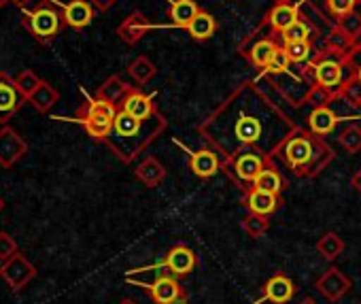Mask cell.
Wrapping results in <instances>:
<instances>
[{
  "mask_svg": "<svg viewBox=\"0 0 361 304\" xmlns=\"http://www.w3.org/2000/svg\"><path fill=\"white\" fill-rule=\"evenodd\" d=\"M293 130L295 123L251 85L236 90L200 126V132L215 147L224 164L245 149H257L266 158H274Z\"/></svg>",
  "mask_w": 361,
  "mask_h": 304,
  "instance_id": "obj_1",
  "label": "cell"
},
{
  "mask_svg": "<svg viewBox=\"0 0 361 304\" xmlns=\"http://www.w3.org/2000/svg\"><path fill=\"white\" fill-rule=\"evenodd\" d=\"M164 130H166V119L159 113L147 121H140L134 115L119 109L115 115L111 134L106 136L104 142L111 147V151L121 162L130 164L138 158V154H142V149L147 145H151Z\"/></svg>",
  "mask_w": 361,
  "mask_h": 304,
  "instance_id": "obj_2",
  "label": "cell"
},
{
  "mask_svg": "<svg viewBox=\"0 0 361 304\" xmlns=\"http://www.w3.org/2000/svg\"><path fill=\"white\" fill-rule=\"evenodd\" d=\"M295 177H317L334 160V149L308 130L295 128L276 154Z\"/></svg>",
  "mask_w": 361,
  "mask_h": 304,
  "instance_id": "obj_3",
  "label": "cell"
},
{
  "mask_svg": "<svg viewBox=\"0 0 361 304\" xmlns=\"http://www.w3.org/2000/svg\"><path fill=\"white\" fill-rule=\"evenodd\" d=\"M22 26L32 35L41 45H49L66 28L64 24V5L56 0H20Z\"/></svg>",
  "mask_w": 361,
  "mask_h": 304,
  "instance_id": "obj_4",
  "label": "cell"
},
{
  "mask_svg": "<svg viewBox=\"0 0 361 304\" xmlns=\"http://www.w3.org/2000/svg\"><path fill=\"white\" fill-rule=\"evenodd\" d=\"M117 111H119V107L115 102H109V100H102V98L94 96L92 100H85L77 109V121L85 128V132L94 140L104 142L106 136L111 134Z\"/></svg>",
  "mask_w": 361,
  "mask_h": 304,
  "instance_id": "obj_5",
  "label": "cell"
},
{
  "mask_svg": "<svg viewBox=\"0 0 361 304\" xmlns=\"http://www.w3.org/2000/svg\"><path fill=\"white\" fill-rule=\"evenodd\" d=\"M126 281L132 283V285L142 287L155 304H170L176 298L188 293L183 289V285L178 283V276H174L172 272H168V268L164 266V262L159 264V270H157V274H155L153 281H142V279H136V276H126Z\"/></svg>",
  "mask_w": 361,
  "mask_h": 304,
  "instance_id": "obj_6",
  "label": "cell"
},
{
  "mask_svg": "<svg viewBox=\"0 0 361 304\" xmlns=\"http://www.w3.org/2000/svg\"><path fill=\"white\" fill-rule=\"evenodd\" d=\"M272 158H266L264 154H259L257 149H245L238 156H234L232 160H228L224 164V171L238 183L245 186V190L249 186H253V181L257 179V175L266 169V164Z\"/></svg>",
  "mask_w": 361,
  "mask_h": 304,
  "instance_id": "obj_7",
  "label": "cell"
},
{
  "mask_svg": "<svg viewBox=\"0 0 361 304\" xmlns=\"http://www.w3.org/2000/svg\"><path fill=\"white\" fill-rule=\"evenodd\" d=\"M336 51L323 54L314 60L312 75H314V90L323 92L329 100L340 96V87H342V62L338 58H334Z\"/></svg>",
  "mask_w": 361,
  "mask_h": 304,
  "instance_id": "obj_8",
  "label": "cell"
},
{
  "mask_svg": "<svg viewBox=\"0 0 361 304\" xmlns=\"http://www.w3.org/2000/svg\"><path fill=\"white\" fill-rule=\"evenodd\" d=\"M0 276H3V281L13 291H20L37 276V268L24 253L18 251L16 255L3 262V266H0Z\"/></svg>",
  "mask_w": 361,
  "mask_h": 304,
  "instance_id": "obj_9",
  "label": "cell"
},
{
  "mask_svg": "<svg viewBox=\"0 0 361 304\" xmlns=\"http://www.w3.org/2000/svg\"><path fill=\"white\" fill-rule=\"evenodd\" d=\"M28 102V98L20 92L16 77L9 73H0V123L7 126V121Z\"/></svg>",
  "mask_w": 361,
  "mask_h": 304,
  "instance_id": "obj_10",
  "label": "cell"
},
{
  "mask_svg": "<svg viewBox=\"0 0 361 304\" xmlns=\"http://www.w3.org/2000/svg\"><path fill=\"white\" fill-rule=\"evenodd\" d=\"M314 289L327 300V302H340L350 289H353V281L338 268V266H329L314 283Z\"/></svg>",
  "mask_w": 361,
  "mask_h": 304,
  "instance_id": "obj_11",
  "label": "cell"
},
{
  "mask_svg": "<svg viewBox=\"0 0 361 304\" xmlns=\"http://www.w3.org/2000/svg\"><path fill=\"white\" fill-rule=\"evenodd\" d=\"M28 154V142L11 126L0 128V166L11 169Z\"/></svg>",
  "mask_w": 361,
  "mask_h": 304,
  "instance_id": "obj_12",
  "label": "cell"
},
{
  "mask_svg": "<svg viewBox=\"0 0 361 304\" xmlns=\"http://www.w3.org/2000/svg\"><path fill=\"white\" fill-rule=\"evenodd\" d=\"M196 264H198V255L185 243H176L164 257V266L168 268V272H172L178 279L192 274L196 270Z\"/></svg>",
  "mask_w": 361,
  "mask_h": 304,
  "instance_id": "obj_13",
  "label": "cell"
},
{
  "mask_svg": "<svg viewBox=\"0 0 361 304\" xmlns=\"http://www.w3.org/2000/svg\"><path fill=\"white\" fill-rule=\"evenodd\" d=\"M295 296V283L291 276H287L285 272H276L274 276L268 279V283L264 285V293L259 300H255L253 304H287L291 302V298Z\"/></svg>",
  "mask_w": 361,
  "mask_h": 304,
  "instance_id": "obj_14",
  "label": "cell"
},
{
  "mask_svg": "<svg viewBox=\"0 0 361 304\" xmlns=\"http://www.w3.org/2000/svg\"><path fill=\"white\" fill-rule=\"evenodd\" d=\"M117 107H119L121 111L134 115V117L140 119V121H147V119H151L153 115H157L153 96H147V94H142L138 87H132V85L128 87V92L123 94V98L119 100Z\"/></svg>",
  "mask_w": 361,
  "mask_h": 304,
  "instance_id": "obj_15",
  "label": "cell"
},
{
  "mask_svg": "<svg viewBox=\"0 0 361 304\" xmlns=\"http://www.w3.org/2000/svg\"><path fill=\"white\" fill-rule=\"evenodd\" d=\"M279 205H281V194H270L253 186L245 190V207L249 209V213L270 217L272 213H276Z\"/></svg>",
  "mask_w": 361,
  "mask_h": 304,
  "instance_id": "obj_16",
  "label": "cell"
},
{
  "mask_svg": "<svg viewBox=\"0 0 361 304\" xmlns=\"http://www.w3.org/2000/svg\"><path fill=\"white\" fill-rule=\"evenodd\" d=\"M224 166V160L217 151L213 149H198L190 156V169L196 177L200 179H211L215 177Z\"/></svg>",
  "mask_w": 361,
  "mask_h": 304,
  "instance_id": "obj_17",
  "label": "cell"
},
{
  "mask_svg": "<svg viewBox=\"0 0 361 304\" xmlns=\"http://www.w3.org/2000/svg\"><path fill=\"white\" fill-rule=\"evenodd\" d=\"M96 7L90 0H68L64 5V24L73 30H83L94 22Z\"/></svg>",
  "mask_w": 361,
  "mask_h": 304,
  "instance_id": "obj_18",
  "label": "cell"
},
{
  "mask_svg": "<svg viewBox=\"0 0 361 304\" xmlns=\"http://www.w3.org/2000/svg\"><path fill=\"white\" fill-rule=\"evenodd\" d=\"M300 5L302 3H281V5H274L266 13V24L270 26V30L274 35H281L291 24H295L300 20Z\"/></svg>",
  "mask_w": 361,
  "mask_h": 304,
  "instance_id": "obj_19",
  "label": "cell"
},
{
  "mask_svg": "<svg viewBox=\"0 0 361 304\" xmlns=\"http://www.w3.org/2000/svg\"><path fill=\"white\" fill-rule=\"evenodd\" d=\"M338 115L329 109V104H321V107H314L310 111V115L306 117V130L319 138L327 136L334 132L336 123H338Z\"/></svg>",
  "mask_w": 361,
  "mask_h": 304,
  "instance_id": "obj_20",
  "label": "cell"
},
{
  "mask_svg": "<svg viewBox=\"0 0 361 304\" xmlns=\"http://www.w3.org/2000/svg\"><path fill=\"white\" fill-rule=\"evenodd\" d=\"M149 30H151L149 20H147L142 13L134 11V13H130V16L117 26V37H119L123 43H128V45H136L138 41H142V37H145Z\"/></svg>",
  "mask_w": 361,
  "mask_h": 304,
  "instance_id": "obj_21",
  "label": "cell"
},
{
  "mask_svg": "<svg viewBox=\"0 0 361 304\" xmlns=\"http://www.w3.org/2000/svg\"><path fill=\"white\" fill-rule=\"evenodd\" d=\"M279 43H276V39H272V37H264V39H257L249 49H243L240 54L243 56H247L249 58V62L255 66V68H266L268 64H270V60L274 58V54L279 51Z\"/></svg>",
  "mask_w": 361,
  "mask_h": 304,
  "instance_id": "obj_22",
  "label": "cell"
},
{
  "mask_svg": "<svg viewBox=\"0 0 361 304\" xmlns=\"http://www.w3.org/2000/svg\"><path fill=\"white\" fill-rule=\"evenodd\" d=\"M198 13H200V7L196 0H170L168 18H170V24L176 28H188Z\"/></svg>",
  "mask_w": 361,
  "mask_h": 304,
  "instance_id": "obj_23",
  "label": "cell"
},
{
  "mask_svg": "<svg viewBox=\"0 0 361 304\" xmlns=\"http://www.w3.org/2000/svg\"><path fill=\"white\" fill-rule=\"evenodd\" d=\"M134 175L145 188H157L166 179V169L159 160H155L153 156H147L142 162H138Z\"/></svg>",
  "mask_w": 361,
  "mask_h": 304,
  "instance_id": "obj_24",
  "label": "cell"
},
{
  "mask_svg": "<svg viewBox=\"0 0 361 304\" xmlns=\"http://www.w3.org/2000/svg\"><path fill=\"white\" fill-rule=\"evenodd\" d=\"M58 100H60V92L51 85V83H47V81H41V85L30 94V98H28V102L39 111V113H49L56 104H58Z\"/></svg>",
  "mask_w": 361,
  "mask_h": 304,
  "instance_id": "obj_25",
  "label": "cell"
},
{
  "mask_svg": "<svg viewBox=\"0 0 361 304\" xmlns=\"http://www.w3.org/2000/svg\"><path fill=\"white\" fill-rule=\"evenodd\" d=\"M251 188V186H249ZM253 188L257 190H264V192H270V194H281L283 188H285V181L279 173V169L272 164V160L266 164V169L257 175V179L253 181Z\"/></svg>",
  "mask_w": 361,
  "mask_h": 304,
  "instance_id": "obj_26",
  "label": "cell"
},
{
  "mask_svg": "<svg viewBox=\"0 0 361 304\" xmlns=\"http://www.w3.org/2000/svg\"><path fill=\"white\" fill-rule=\"evenodd\" d=\"M215 30H217V20H215L211 13H207L204 9H200V13H198V16L192 20V24L188 26L190 37L196 39V41H207V39H211V37L215 35Z\"/></svg>",
  "mask_w": 361,
  "mask_h": 304,
  "instance_id": "obj_27",
  "label": "cell"
},
{
  "mask_svg": "<svg viewBox=\"0 0 361 304\" xmlns=\"http://www.w3.org/2000/svg\"><path fill=\"white\" fill-rule=\"evenodd\" d=\"M344 247H346V245H344L342 236L336 234V232H325V234L317 241V253H319L323 260H327V262H336V260L342 255Z\"/></svg>",
  "mask_w": 361,
  "mask_h": 304,
  "instance_id": "obj_28",
  "label": "cell"
},
{
  "mask_svg": "<svg viewBox=\"0 0 361 304\" xmlns=\"http://www.w3.org/2000/svg\"><path fill=\"white\" fill-rule=\"evenodd\" d=\"M128 87H130V85H128L121 77L113 75V77H109V79L98 87L96 96H98V98H102V100H109V102L119 104V100L123 98V94L128 92Z\"/></svg>",
  "mask_w": 361,
  "mask_h": 304,
  "instance_id": "obj_29",
  "label": "cell"
},
{
  "mask_svg": "<svg viewBox=\"0 0 361 304\" xmlns=\"http://www.w3.org/2000/svg\"><path fill=\"white\" fill-rule=\"evenodd\" d=\"M128 75H130L138 85H145V83H149V81L157 75V68H155V64H153L147 56H138V58L128 66Z\"/></svg>",
  "mask_w": 361,
  "mask_h": 304,
  "instance_id": "obj_30",
  "label": "cell"
},
{
  "mask_svg": "<svg viewBox=\"0 0 361 304\" xmlns=\"http://www.w3.org/2000/svg\"><path fill=\"white\" fill-rule=\"evenodd\" d=\"M338 145L346 151L348 156L359 154L361 151V126H357V123L346 126L338 136Z\"/></svg>",
  "mask_w": 361,
  "mask_h": 304,
  "instance_id": "obj_31",
  "label": "cell"
},
{
  "mask_svg": "<svg viewBox=\"0 0 361 304\" xmlns=\"http://www.w3.org/2000/svg\"><path fill=\"white\" fill-rule=\"evenodd\" d=\"M243 230L247 232V236H249V238L259 241V238H264V236L268 234V230H270V221H268V217H264V215L249 213V215L243 219Z\"/></svg>",
  "mask_w": 361,
  "mask_h": 304,
  "instance_id": "obj_32",
  "label": "cell"
},
{
  "mask_svg": "<svg viewBox=\"0 0 361 304\" xmlns=\"http://www.w3.org/2000/svg\"><path fill=\"white\" fill-rule=\"evenodd\" d=\"M281 47L293 64H304L312 56L310 41H281Z\"/></svg>",
  "mask_w": 361,
  "mask_h": 304,
  "instance_id": "obj_33",
  "label": "cell"
},
{
  "mask_svg": "<svg viewBox=\"0 0 361 304\" xmlns=\"http://www.w3.org/2000/svg\"><path fill=\"white\" fill-rule=\"evenodd\" d=\"M41 77L35 73V71H30V68H26V71H20L18 75H16V83H18V87H20V92L26 96V98H30V94L41 85Z\"/></svg>",
  "mask_w": 361,
  "mask_h": 304,
  "instance_id": "obj_34",
  "label": "cell"
},
{
  "mask_svg": "<svg viewBox=\"0 0 361 304\" xmlns=\"http://www.w3.org/2000/svg\"><path fill=\"white\" fill-rule=\"evenodd\" d=\"M338 28L348 37V39H357L361 35V16L357 11H350L342 18H338Z\"/></svg>",
  "mask_w": 361,
  "mask_h": 304,
  "instance_id": "obj_35",
  "label": "cell"
},
{
  "mask_svg": "<svg viewBox=\"0 0 361 304\" xmlns=\"http://www.w3.org/2000/svg\"><path fill=\"white\" fill-rule=\"evenodd\" d=\"M291 60H289V56L285 54V49L283 47H279V51L274 54V58L270 60V64L262 71L264 75H272V77H276V75H283V73H287L289 68H291Z\"/></svg>",
  "mask_w": 361,
  "mask_h": 304,
  "instance_id": "obj_36",
  "label": "cell"
},
{
  "mask_svg": "<svg viewBox=\"0 0 361 304\" xmlns=\"http://www.w3.org/2000/svg\"><path fill=\"white\" fill-rule=\"evenodd\" d=\"M279 37H281V41H308L310 39V26L306 22L298 20L287 30H283Z\"/></svg>",
  "mask_w": 361,
  "mask_h": 304,
  "instance_id": "obj_37",
  "label": "cell"
},
{
  "mask_svg": "<svg viewBox=\"0 0 361 304\" xmlns=\"http://www.w3.org/2000/svg\"><path fill=\"white\" fill-rule=\"evenodd\" d=\"M355 0H325V7H327V13L334 16V18H342L350 11H355Z\"/></svg>",
  "mask_w": 361,
  "mask_h": 304,
  "instance_id": "obj_38",
  "label": "cell"
},
{
  "mask_svg": "<svg viewBox=\"0 0 361 304\" xmlns=\"http://www.w3.org/2000/svg\"><path fill=\"white\" fill-rule=\"evenodd\" d=\"M18 253V243L11 234L7 232H0V262L9 260L11 255Z\"/></svg>",
  "mask_w": 361,
  "mask_h": 304,
  "instance_id": "obj_39",
  "label": "cell"
},
{
  "mask_svg": "<svg viewBox=\"0 0 361 304\" xmlns=\"http://www.w3.org/2000/svg\"><path fill=\"white\" fill-rule=\"evenodd\" d=\"M90 3L96 7V11H100V13H104V11H109L117 0H90Z\"/></svg>",
  "mask_w": 361,
  "mask_h": 304,
  "instance_id": "obj_40",
  "label": "cell"
},
{
  "mask_svg": "<svg viewBox=\"0 0 361 304\" xmlns=\"http://www.w3.org/2000/svg\"><path fill=\"white\" fill-rule=\"evenodd\" d=\"M353 188H355L357 192H361V169H359V173L353 177Z\"/></svg>",
  "mask_w": 361,
  "mask_h": 304,
  "instance_id": "obj_41",
  "label": "cell"
},
{
  "mask_svg": "<svg viewBox=\"0 0 361 304\" xmlns=\"http://www.w3.org/2000/svg\"><path fill=\"white\" fill-rule=\"evenodd\" d=\"M170 304H190V296L188 293H183L180 298H176L174 302H170Z\"/></svg>",
  "mask_w": 361,
  "mask_h": 304,
  "instance_id": "obj_42",
  "label": "cell"
},
{
  "mask_svg": "<svg viewBox=\"0 0 361 304\" xmlns=\"http://www.w3.org/2000/svg\"><path fill=\"white\" fill-rule=\"evenodd\" d=\"M20 0H0V7H7V5H18Z\"/></svg>",
  "mask_w": 361,
  "mask_h": 304,
  "instance_id": "obj_43",
  "label": "cell"
},
{
  "mask_svg": "<svg viewBox=\"0 0 361 304\" xmlns=\"http://www.w3.org/2000/svg\"><path fill=\"white\" fill-rule=\"evenodd\" d=\"M300 304H319V302H317L314 298H310V296H308V298H304V300H302Z\"/></svg>",
  "mask_w": 361,
  "mask_h": 304,
  "instance_id": "obj_44",
  "label": "cell"
},
{
  "mask_svg": "<svg viewBox=\"0 0 361 304\" xmlns=\"http://www.w3.org/2000/svg\"><path fill=\"white\" fill-rule=\"evenodd\" d=\"M119 304H136V302H134V300H130V298H123V300H121Z\"/></svg>",
  "mask_w": 361,
  "mask_h": 304,
  "instance_id": "obj_45",
  "label": "cell"
},
{
  "mask_svg": "<svg viewBox=\"0 0 361 304\" xmlns=\"http://www.w3.org/2000/svg\"><path fill=\"white\" fill-rule=\"evenodd\" d=\"M274 5H281V3H291V0H272Z\"/></svg>",
  "mask_w": 361,
  "mask_h": 304,
  "instance_id": "obj_46",
  "label": "cell"
},
{
  "mask_svg": "<svg viewBox=\"0 0 361 304\" xmlns=\"http://www.w3.org/2000/svg\"><path fill=\"white\" fill-rule=\"evenodd\" d=\"M355 77H357V79H359V81H361V66H359V68H357V73H355Z\"/></svg>",
  "mask_w": 361,
  "mask_h": 304,
  "instance_id": "obj_47",
  "label": "cell"
},
{
  "mask_svg": "<svg viewBox=\"0 0 361 304\" xmlns=\"http://www.w3.org/2000/svg\"><path fill=\"white\" fill-rule=\"evenodd\" d=\"M3 207H5V202H3V198H0V211H3Z\"/></svg>",
  "mask_w": 361,
  "mask_h": 304,
  "instance_id": "obj_48",
  "label": "cell"
},
{
  "mask_svg": "<svg viewBox=\"0 0 361 304\" xmlns=\"http://www.w3.org/2000/svg\"><path fill=\"white\" fill-rule=\"evenodd\" d=\"M355 3H357V5H361V0H355Z\"/></svg>",
  "mask_w": 361,
  "mask_h": 304,
  "instance_id": "obj_49",
  "label": "cell"
}]
</instances>
